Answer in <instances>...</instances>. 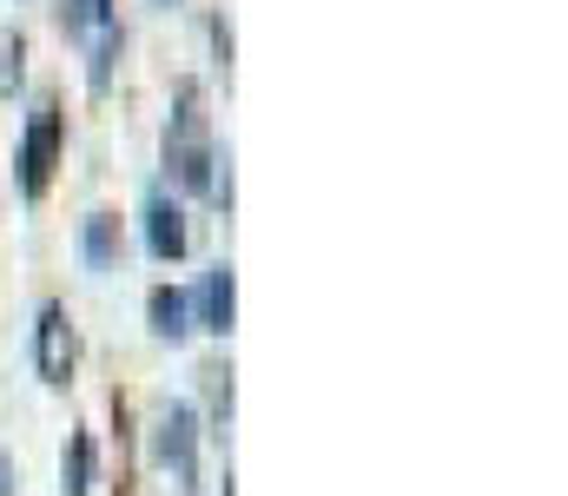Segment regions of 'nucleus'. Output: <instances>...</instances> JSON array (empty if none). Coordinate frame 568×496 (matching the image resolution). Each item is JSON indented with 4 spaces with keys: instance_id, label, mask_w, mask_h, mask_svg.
Instances as JSON below:
<instances>
[{
    "instance_id": "obj_1",
    "label": "nucleus",
    "mask_w": 568,
    "mask_h": 496,
    "mask_svg": "<svg viewBox=\"0 0 568 496\" xmlns=\"http://www.w3.org/2000/svg\"><path fill=\"white\" fill-rule=\"evenodd\" d=\"M165 165L179 172V185L192 192H212V133H205V113H199V80H179V113L165 126Z\"/></svg>"
},
{
    "instance_id": "obj_2",
    "label": "nucleus",
    "mask_w": 568,
    "mask_h": 496,
    "mask_svg": "<svg viewBox=\"0 0 568 496\" xmlns=\"http://www.w3.org/2000/svg\"><path fill=\"white\" fill-rule=\"evenodd\" d=\"M53 165H60V107L40 100L33 120H27V140H20V192L40 199L47 179H53Z\"/></svg>"
},
{
    "instance_id": "obj_3",
    "label": "nucleus",
    "mask_w": 568,
    "mask_h": 496,
    "mask_svg": "<svg viewBox=\"0 0 568 496\" xmlns=\"http://www.w3.org/2000/svg\"><path fill=\"white\" fill-rule=\"evenodd\" d=\"M192 451H199V417H192V404L159 411V424H152V457H159L165 470L192 477Z\"/></svg>"
},
{
    "instance_id": "obj_4",
    "label": "nucleus",
    "mask_w": 568,
    "mask_h": 496,
    "mask_svg": "<svg viewBox=\"0 0 568 496\" xmlns=\"http://www.w3.org/2000/svg\"><path fill=\"white\" fill-rule=\"evenodd\" d=\"M33 364L47 384H67L73 371V331H67V305H40V325H33Z\"/></svg>"
},
{
    "instance_id": "obj_5",
    "label": "nucleus",
    "mask_w": 568,
    "mask_h": 496,
    "mask_svg": "<svg viewBox=\"0 0 568 496\" xmlns=\"http://www.w3.org/2000/svg\"><path fill=\"white\" fill-rule=\"evenodd\" d=\"M192 312H199V325L219 331V337L232 331V318H239V279H232V265H212V272H205V285H199Z\"/></svg>"
},
{
    "instance_id": "obj_6",
    "label": "nucleus",
    "mask_w": 568,
    "mask_h": 496,
    "mask_svg": "<svg viewBox=\"0 0 568 496\" xmlns=\"http://www.w3.org/2000/svg\"><path fill=\"white\" fill-rule=\"evenodd\" d=\"M145 252H152V259H185V212H179V199H165V192L145 199Z\"/></svg>"
},
{
    "instance_id": "obj_7",
    "label": "nucleus",
    "mask_w": 568,
    "mask_h": 496,
    "mask_svg": "<svg viewBox=\"0 0 568 496\" xmlns=\"http://www.w3.org/2000/svg\"><path fill=\"white\" fill-rule=\"evenodd\" d=\"M145 312H152V331H159V337H172V344L192 331V298H185V292H172V285H159V292L145 298Z\"/></svg>"
},
{
    "instance_id": "obj_8",
    "label": "nucleus",
    "mask_w": 568,
    "mask_h": 496,
    "mask_svg": "<svg viewBox=\"0 0 568 496\" xmlns=\"http://www.w3.org/2000/svg\"><path fill=\"white\" fill-rule=\"evenodd\" d=\"M80 252H87V265H93V272H106V265H113V252H120V219H113V212H93V219H87V232H80Z\"/></svg>"
},
{
    "instance_id": "obj_9",
    "label": "nucleus",
    "mask_w": 568,
    "mask_h": 496,
    "mask_svg": "<svg viewBox=\"0 0 568 496\" xmlns=\"http://www.w3.org/2000/svg\"><path fill=\"white\" fill-rule=\"evenodd\" d=\"M60 484H67V496H87V484H93V437H67Z\"/></svg>"
},
{
    "instance_id": "obj_10",
    "label": "nucleus",
    "mask_w": 568,
    "mask_h": 496,
    "mask_svg": "<svg viewBox=\"0 0 568 496\" xmlns=\"http://www.w3.org/2000/svg\"><path fill=\"white\" fill-rule=\"evenodd\" d=\"M67 27H73V33H87V27L106 33V0H73V7H67Z\"/></svg>"
},
{
    "instance_id": "obj_11",
    "label": "nucleus",
    "mask_w": 568,
    "mask_h": 496,
    "mask_svg": "<svg viewBox=\"0 0 568 496\" xmlns=\"http://www.w3.org/2000/svg\"><path fill=\"white\" fill-rule=\"evenodd\" d=\"M0 496H13V464L0 457Z\"/></svg>"
}]
</instances>
